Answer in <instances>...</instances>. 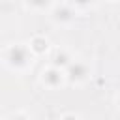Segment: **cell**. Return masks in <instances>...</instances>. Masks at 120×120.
I'll use <instances>...</instances> for the list:
<instances>
[{
  "label": "cell",
  "instance_id": "obj_8",
  "mask_svg": "<svg viewBox=\"0 0 120 120\" xmlns=\"http://www.w3.org/2000/svg\"><path fill=\"white\" fill-rule=\"evenodd\" d=\"M8 120H28V116H24V114H11Z\"/></svg>",
  "mask_w": 120,
  "mask_h": 120
},
{
  "label": "cell",
  "instance_id": "obj_4",
  "mask_svg": "<svg viewBox=\"0 0 120 120\" xmlns=\"http://www.w3.org/2000/svg\"><path fill=\"white\" fill-rule=\"evenodd\" d=\"M73 17H75V13H73L69 8H66V6L56 8V9L52 11V19H54L56 22H69V21H73Z\"/></svg>",
  "mask_w": 120,
  "mask_h": 120
},
{
  "label": "cell",
  "instance_id": "obj_2",
  "mask_svg": "<svg viewBox=\"0 0 120 120\" xmlns=\"http://www.w3.org/2000/svg\"><path fill=\"white\" fill-rule=\"evenodd\" d=\"M64 73H62V69L60 68H47V69H43V73H41V81H43V84L47 86V88H58L60 84H62V81H64Z\"/></svg>",
  "mask_w": 120,
  "mask_h": 120
},
{
  "label": "cell",
  "instance_id": "obj_9",
  "mask_svg": "<svg viewBox=\"0 0 120 120\" xmlns=\"http://www.w3.org/2000/svg\"><path fill=\"white\" fill-rule=\"evenodd\" d=\"M73 4H77V6H88V4H92V0H73Z\"/></svg>",
  "mask_w": 120,
  "mask_h": 120
},
{
  "label": "cell",
  "instance_id": "obj_6",
  "mask_svg": "<svg viewBox=\"0 0 120 120\" xmlns=\"http://www.w3.org/2000/svg\"><path fill=\"white\" fill-rule=\"evenodd\" d=\"M26 6L36 11H45L52 6V0H26Z\"/></svg>",
  "mask_w": 120,
  "mask_h": 120
},
{
  "label": "cell",
  "instance_id": "obj_1",
  "mask_svg": "<svg viewBox=\"0 0 120 120\" xmlns=\"http://www.w3.org/2000/svg\"><path fill=\"white\" fill-rule=\"evenodd\" d=\"M4 62L6 66L13 68V69H24L32 64V49H28L26 45H9L4 51Z\"/></svg>",
  "mask_w": 120,
  "mask_h": 120
},
{
  "label": "cell",
  "instance_id": "obj_3",
  "mask_svg": "<svg viewBox=\"0 0 120 120\" xmlns=\"http://www.w3.org/2000/svg\"><path fill=\"white\" fill-rule=\"evenodd\" d=\"M66 77H68L71 82H82V81L88 77V68H86V64H82V62H71V64L66 68Z\"/></svg>",
  "mask_w": 120,
  "mask_h": 120
},
{
  "label": "cell",
  "instance_id": "obj_5",
  "mask_svg": "<svg viewBox=\"0 0 120 120\" xmlns=\"http://www.w3.org/2000/svg\"><path fill=\"white\" fill-rule=\"evenodd\" d=\"M69 60H71V58L68 56V52L60 51V52H56V54H54V58H52V66H54V68H60V69H62V68H68V66L71 64Z\"/></svg>",
  "mask_w": 120,
  "mask_h": 120
},
{
  "label": "cell",
  "instance_id": "obj_7",
  "mask_svg": "<svg viewBox=\"0 0 120 120\" xmlns=\"http://www.w3.org/2000/svg\"><path fill=\"white\" fill-rule=\"evenodd\" d=\"M47 39L45 38H34L32 41H30V49H32V52H43V51H47Z\"/></svg>",
  "mask_w": 120,
  "mask_h": 120
}]
</instances>
